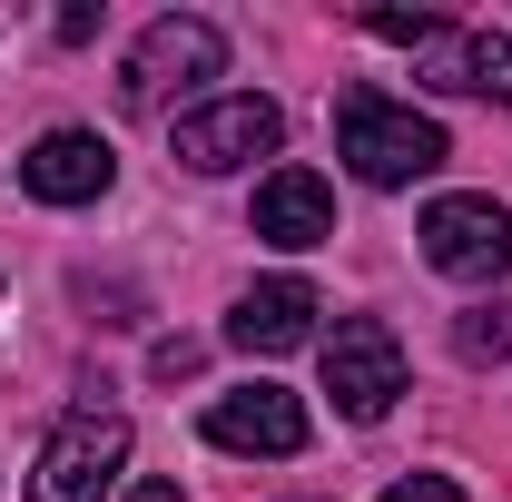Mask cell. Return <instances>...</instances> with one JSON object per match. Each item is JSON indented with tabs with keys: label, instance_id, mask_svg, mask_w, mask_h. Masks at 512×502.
<instances>
[{
	"label": "cell",
	"instance_id": "7",
	"mask_svg": "<svg viewBox=\"0 0 512 502\" xmlns=\"http://www.w3.org/2000/svg\"><path fill=\"white\" fill-rule=\"evenodd\" d=\"M119 178V148L99 138V128H50V138H30V158H20V188L40 197V207H99Z\"/></svg>",
	"mask_w": 512,
	"mask_h": 502
},
{
	"label": "cell",
	"instance_id": "12",
	"mask_svg": "<svg viewBox=\"0 0 512 502\" xmlns=\"http://www.w3.org/2000/svg\"><path fill=\"white\" fill-rule=\"evenodd\" d=\"M453 355H463V365H503V355H512V306H503V296L453 315Z\"/></svg>",
	"mask_w": 512,
	"mask_h": 502
},
{
	"label": "cell",
	"instance_id": "14",
	"mask_svg": "<svg viewBox=\"0 0 512 502\" xmlns=\"http://www.w3.org/2000/svg\"><path fill=\"white\" fill-rule=\"evenodd\" d=\"M384 502H463V483H444V473H404Z\"/></svg>",
	"mask_w": 512,
	"mask_h": 502
},
{
	"label": "cell",
	"instance_id": "16",
	"mask_svg": "<svg viewBox=\"0 0 512 502\" xmlns=\"http://www.w3.org/2000/svg\"><path fill=\"white\" fill-rule=\"evenodd\" d=\"M128 502H188V493H178V483H138Z\"/></svg>",
	"mask_w": 512,
	"mask_h": 502
},
{
	"label": "cell",
	"instance_id": "2",
	"mask_svg": "<svg viewBox=\"0 0 512 502\" xmlns=\"http://www.w3.org/2000/svg\"><path fill=\"white\" fill-rule=\"evenodd\" d=\"M424 266L434 276H453V286H503L512 276V207L503 197H473V188H453L424 207Z\"/></svg>",
	"mask_w": 512,
	"mask_h": 502
},
{
	"label": "cell",
	"instance_id": "9",
	"mask_svg": "<svg viewBox=\"0 0 512 502\" xmlns=\"http://www.w3.org/2000/svg\"><path fill=\"white\" fill-rule=\"evenodd\" d=\"M316 286L306 276H266V286H247L237 296V315H227V345H247V355H296L306 335H316Z\"/></svg>",
	"mask_w": 512,
	"mask_h": 502
},
{
	"label": "cell",
	"instance_id": "8",
	"mask_svg": "<svg viewBox=\"0 0 512 502\" xmlns=\"http://www.w3.org/2000/svg\"><path fill=\"white\" fill-rule=\"evenodd\" d=\"M207 443H217V453H266V463H286V453H306V404H296L286 384H237V394L207 404Z\"/></svg>",
	"mask_w": 512,
	"mask_h": 502
},
{
	"label": "cell",
	"instance_id": "1",
	"mask_svg": "<svg viewBox=\"0 0 512 502\" xmlns=\"http://www.w3.org/2000/svg\"><path fill=\"white\" fill-rule=\"evenodd\" d=\"M335 158H345L365 188H414V178H434L453 158V138L424 119V109L384 99V89H345V109H335Z\"/></svg>",
	"mask_w": 512,
	"mask_h": 502
},
{
	"label": "cell",
	"instance_id": "15",
	"mask_svg": "<svg viewBox=\"0 0 512 502\" xmlns=\"http://www.w3.org/2000/svg\"><path fill=\"white\" fill-rule=\"evenodd\" d=\"M197 355H207V345H188V335H178V345H158V384H178V375H197Z\"/></svg>",
	"mask_w": 512,
	"mask_h": 502
},
{
	"label": "cell",
	"instance_id": "10",
	"mask_svg": "<svg viewBox=\"0 0 512 502\" xmlns=\"http://www.w3.org/2000/svg\"><path fill=\"white\" fill-rule=\"evenodd\" d=\"M266 247H286V256H306L335 237V188H325L316 168H276L266 188H256V217H247Z\"/></svg>",
	"mask_w": 512,
	"mask_h": 502
},
{
	"label": "cell",
	"instance_id": "3",
	"mask_svg": "<svg viewBox=\"0 0 512 502\" xmlns=\"http://www.w3.org/2000/svg\"><path fill=\"white\" fill-rule=\"evenodd\" d=\"M119 473H128V414L79 404V414H60V434L30 463V502H99Z\"/></svg>",
	"mask_w": 512,
	"mask_h": 502
},
{
	"label": "cell",
	"instance_id": "11",
	"mask_svg": "<svg viewBox=\"0 0 512 502\" xmlns=\"http://www.w3.org/2000/svg\"><path fill=\"white\" fill-rule=\"evenodd\" d=\"M424 79L453 89V99H493V109H512V40H503V30H444V40L424 50Z\"/></svg>",
	"mask_w": 512,
	"mask_h": 502
},
{
	"label": "cell",
	"instance_id": "13",
	"mask_svg": "<svg viewBox=\"0 0 512 502\" xmlns=\"http://www.w3.org/2000/svg\"><path fill=\"white\" fill-rule=\"evenodd\" d=\"M365 30L394 40V50H434L444 40V10H365Z\"/></svg>",
	"mask_w": 512,
	"mask_h": 502
},
{
	"label": "cell",
	"instance_id": "4",
	"mask_svg": "<svg viewBox=\"0 0 512 502\" xmlns=\"http://www.w3.org/2000/svg\"><path fill=\"white\" fill-rule=\"evenodd\" d=\"M227 69V30L217 20H197V10H168V20H148L138 30V50H128V109H168L178 89H197V79H217Z\"/></svg>",
	"mask_w": 512,
	"mask_h": 502
},
{
	"label": "cell",
	"instance_id": "5",
	"mask_svg": "<svg viewBox=\"0 0 512 502\" xmlns=\"http://www.w3.org/2000/svg\"><path fill=\"white\" fill-rule=\"evenodd\" d=\"M276 138H286V119H276V99H207V109H188V119L168 128V148H178V168L188 178H237V168H256V158H276Z\"/></svg>",
	"mask_w": 512,
	"mask_h": 502
},
{
	"label": "cell",
	"instance_id": "6",
	"mask_svg": "<svg viewBox=\"0 0 512 502\" xmlns=\"http://www.w3.org/2000/svg\"><path fill=\"white\" fill-rule=\"evenodd\" d=\"M325 394H335L345 424H384V414H394V394H404V345H394L384 315H345V325L325 335Z\"/></svg>",
	"mask_w": 512,
	"mask_h": 502
}]
</instances>
